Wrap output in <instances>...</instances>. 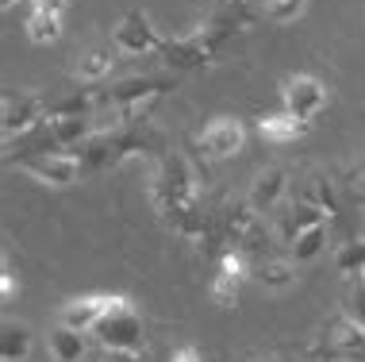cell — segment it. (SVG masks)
Returning <instances> with one entry per match:
<instances>
[{"label":"cell","mask_w":365,"mask_h":362,"mask_svg":"<svg viewBox=\"0 0 365 362\" xmlns=\"http://www.w3.org/2000/svg\"><path fill=\"white\" fill-rule=\"evenodd\" d=\"M150 197H154V208L162 212V220L177 216V212L200 204V181H196V170L189 166L185 154H162L154 170V185H150Z\"/></svg>","instance_id":"6da1fadb"},{"label":"cell","mask_w":365,"mask_h":362,"mask_svg":"<svg viewBox=\"0 0 365 362\" xmlns=\"http://www.w3.org/2000/svg\"><path fill=\"white\" fill-rule=\"evenodd\" d=\"M235 35L220 31V27H208L200 24L196 31L189 35H177V39H165L162 51H158V58H162L170 70L185 74V70H200V66H212L220 62V54L227 51V43H231Z\"/></svg>","instance_id":"7a4b0ae2"},{"label":"cell","mask_w":365,"mask_h":362,"mask_svg":"<svg viewBox=\"0 0 365 362\" xmlns=\"http://www.w3.org/2000/svg\"><path fill=\"white\" fill-rule=\"evenodd\" d=\"M93 339L101 343V351H139L146 347V324L139 316V308L127 297H115L112 308L101 316V324L93 328Z\"/></svg>","instance_id":"3957f363"},{"label":"cell","mask_w":365,"mask_h":362,"mask_svg":"<svg viewBox=\"0 0 365 362\" xmlns=\"http://www.w3.org/2000/svg\"><path fill=\"white\" fill-rule=\"evenodd\" d=\"M361 355H365V328L346 308H342L339 316H331L327 328H323L308 347L312 362H350V358H361Z\"/></svg>","instance_id":"277c9868"},{"label":"cell","mask_w":365,"mask_h":362,"mask_svg":"<svg viewBox=\"0 0 365 362\" xmlns=\"http://www.w3.org/2000/svg\"><path fill=\"white\" fill-rule=\"evenodd\" d=\"M0 127H4V143H16L19 135L35 131L46 124V101L31 89H8L0 101Z\"/></svg>","instance_id":"5b68a950"},{"label":"cell","mask_w":365,"mask_h":362,"mask_svg":"<svg viewBox=\"0 0 365 362\" xmlns=\"http://www.w3.org/2000/svg\"><path fill=\"white\" fill-rule=\"evenodd\" d=\"M19 170L27 174L38 185H51V189H70V185L81 181L85 162L77 151H51V154H35V159H24Z\"/></svg>","instance_id":"8992f818"},{"label":"cell","mask_w":365,"mask_h":362,"mask_svg":"<svg viewBox=\"0 0 365 362\" xmlns=\"http://www.w3.org/2000/svg\"><path fill=\"white\" fill-rule=\"evenodd\" d=\"M165 43V35H158V27L150 24L146 12H127L120 16V24L112 27V46L120 54H131V58H146V54H158Z\"/></svg>","instance_id":"52a82bcc"},{"label":"cell","mask_w":365,"mask_h":362,"mask_svg":"<svg viewBox=\"0 0 365 362\" xmlns=\"http://www.w3.org/2000/svg\"><path fill=\"white\" fill-rule=\"evenodd\" d=\"M323 104H327V85L319 81V77H312V74H296L284 81V89H281V109L296 116V120H304V124H312L315 116L323 112Z\"/></svg>","instance_id":"ba28073f"},{"label":"cell","mask_w":365,"mask_h":362,"mask_svg":"<svg viewBox=\"0 0 365 362\" xmlns=\"http://www.w3.org/2000/svg\"><path fill=\"white\" fill-rule=\"evenodd\" d=\"M196 146H200L204 159H215V162L235 159L246 146V127L239 120H231V116H215V120L196 135Z\"/></svg>","instance_id":"9c48e42d"},{"label":"cell","mask_w":365,"mask_h":362,"mask_svg":"<svg viewBox=\"0 0 365 362\" xmlns=\"http://www.w3.org/2000/svg\"><path fill=\"white\" fill-rule=\"evenodd\" d=\"M173 89L170 77H154V74H135V77H123V81L108 85L104 89V101H108V112L112 109H127V104H143V101H162L165 93Z\"/></svg>","instance_id":"30bf717a"},{"label":"cell","mask_w":365,"mask_h":362,"mask_svg":"<svg viewBox=\"0 0 365 362\" xmlns=\"http://www.w3.org/2000/svg\"><path fill=\"white\" fill-rule=\"evenodd\" d=\"M112 301H115L112 293H85V297H73V301L62 305V312H58V324L93 336V328L101 324V316L112 308Z\"/></svg>","instance_id":"8fae6325"},{"label":"cell","mask_w":365,"mask_h":362,"mask_svg":"<svg viewBox=\"0 0 365 362\" xmlns=\"http://www.w3.org/2000/svg\"><path fill=\"white\" fill-rule=\"evenodd\" d=\"M284 193H289V174H284L281 166H269V170H258V174H254L246 201H250V208H254V212L269 216L273 208H281Z\"/></svg>","instance_id":"7c38bea8"},{"label":"cell","mask_w":365,"mask_h":362,"mask_svg":"<svg viewBox=\"0 0 365 362\" xmlns=\"http://www.w3.org/2000/svg\"><path fill=\"white\" fill-rule=\"evenodd\" d=\"M93 120L96 116H62V120H46V124H51V131H54V139L62 151H81V146L101 131Z\"/></svg>","instance_id":"4fadbf2b"},{"label":"cell","mask_w":365,"mask_h":362,"mask_svg":"<svg viewBox=\"0 0 365 362\" xmlns=\"http://www.w3.org/2000/svg\"><path fill=\"white\" fill-rule=\"evenodd\" d=\"M204 24L220 27V31H227V35H239V31H250L254 12H250V4H246V0H215V8L208 12Z\"/></svg>","instance_id":"5bb4252c"},{"label":"cell","mask_w":365,"mask_h":362,"mask_svg":"<svg viewBox=\"0 0 365 362\" xmlns=\"http://www.w3.org/2000/svg\"><path fill=\"white\" fill-rule=\"evenodd\" d=\"M315 223H331V220L323 216V208H319V204H312L308 197H300V201H296L292 208L281 216V239H284V247H289V243H292L296 236H300V231L315 228Z\"/></svg>","instance_id":"9a60e30c"},{"label":"cell","mask_w":365,"mask_h":362,"mask_svg":"<svg viewBox=\"0 0 365 362\" xmlns=\"http://www.w3.org/2000/svg\"><path fill=\"white\" fill-rule=\"evenodd\" d=\"M46 347H51V358L54 362H85V355H88L85 331L66 328V324H58L51 336H46Z\"/></svg>","instance_id":"2e32d148"},{"label":"cell","mask_w":365,"mask_h":362,"mask_svg":"<svg viewBox=\"0 0 365 362\" xmlns=\"http://www.w3.org/2000/svg\"><path fill=\"white\" fill-rule=\"evenodd\" d=\"M250 278L258 281V286H265V289H292L296 286V262L292 258H258L254 262V270H250Z\"/></svg>","instance_id":"e0dca14e"},{"label":"cell","mask_w":365,"mask_h":362,"mask_svg":"<svg viewBox=\"0 0 365 362\" xmlns=\"http://www.w3.org/2000/svg\"><path fill=\"white\" fill-rule=\"evenodd\" d=\"M304 131H308V124H304V120H296V116H289V112H269V116H262V120H258V135H262V139L265 143H296V139H300V135Z\"/></svg>","instance_id":"ac0fdd59"},{"label":"cell","mask_w":365,"mask_h":362,"mask_svg":"<svg viewBox=\"0 0 365 362\" xmlns=\"http://www.w3.org/2000/svg\"><path fill=\"white\" fill-rule=\"evenodd\" d=\"M331 243V223H315V228L300 231L292 243H289V258L296 262V266H304V262H315L323 251H327Z\"/></svg>","instance_id":"d6986e66"},{"label":"cell","mask_w":365,"mask_h":362,"mask_svg":"<svg viewBox=\"0 0 365 362\" xmlns=\"http://www.w3.org/2000/svg\"><path fill=\"white\" fill-rule=\"evenodd\" d=\"M115 46L108 43V46H93V51H88L81 62H77V81H85V85H101L108 74H112V66H115Z\"/></svg>","instance_id":"ffe728a7"},{"label":"cell","mask_w":365,"mask_h":362,"mask_svg":"<svg viewBox=\"0 0 365 362\" xmlns=\"http://www.w3.org/2000/svg\"><path fill=\"white\" fill-rule=\"evenodd\" d=\"M334 270L350 281H365V236H354L334 247Z\"/></svg>","instance_id":"44dd1931"},{"label":"cell","mask_w":365,"mask_h":362,"mask_svg":"<svg viewBox=\"0 0 365 362\" xmlns=\"http://www.w3.org/2000/svg\"><path fill=\"white\" fill-rule=\"evenodd\" d=\"M27 355H31V328L8 320L0 336V362H27Z\"/></svg>","instance_id":"7402d4cb"},{"label":"cell","mask_w":365,"mask_h":362,"mask_svg":"<svg viewBox=\"0 0 365 362\" xmlns=\"http://www.w3.org/2000/svg\"><path fill=\"white\" fill-rule=\"evenodd\" d=\"M27 39H31L35 46H51L62 39V16L54 12H35L27 16Z\"/></svg>","instance_id":"603a6c76"},{"label":"cell","mask_w":365,"mask_h":362,"mask_svg":"<svg viewBox=\"0 0 365 362\" xmlns=\"http://www.w3.org/2000/svg\"><path fill=\"white\" fill-rule=\"evenodd\" d=\"M304 8H308V0H262L258 12H262V19H269V24L289 27L304 16Z\"/></svg>","instance_id":"cb8c5ba5"},{"label":"cell","mask_w":365,"mask_h":362,"mask_svg":"<svg viewBox=\"0 0 365 362\" xmlns=\"http://www.w3.org/2000/svg\"><path fill=\"white\" fill-rule=\"evenodd\" d=\"M312 204H319L323 208V216L327 220H334L339 216V189H334V181H327V178H315L312 185H308V193H304Z\"/></svg>","instance_id":"d4e9b609"},{"label":"cell","mask_w":365,"mask_h":362,"mask_svg":"<svg viewBox=\"0 0 365 362\" xmlns=\"http://www.w3.org/2000/svg\"><path fill=\"white\" fill-rule=\"evenodd\" d=\"M346 312L354 320H358V324L365 328V281H358V289L350 293V301H346Z\"/></svg>","instance_id":"484cf974"},{"label":"cell","mask_w":365,"mask_h":362,"mask_svg":"<svg viewBox=\"0 0 365 362\" xmlns=\"http://www.w3.org/2000/svg\"><path fill=\"white\" fill-rule=\"evenodd\" d=\"M0 297H4V305L16 297V273H12V262L4 258V266H0Z\"/></svg>","instance_id":"4316f807"},{"label":"cell","mask_w":365,"mask_h":362,"mask_svg":"<svg viewBox=\"0 0 365 362\" xmlns=\"http://www.w3.org/2000/svg\"><path fill=\"white\" fill-rule=\"evenodd\" d=\"M96 362H143L139 351H101Z\"/></svg>","instance_id":"83f0119b"},{"label":"cell","mask_w":365,"mask_h":362,"mask_svg":"<svg viewBox=\"0 0 365 362\" xmlns=\"http://www.w3.org/2000/svg\"><path fill=\"white\" fill-rule=\"evenodd\" d=\"M170 362H204V358H200V351H196L192 343H185V347H177L170 355Z\"/></svg>","instance_id":"f1b7e54d"},{"label":"cell","mask_w":365,"mask_h":362,"mask_svg":"<svg viewBox=\"0 0 365 362\" xmlns=\"http://www.w3.org/2000/svg\"><path fill=\"white\" fill-rule=\"evenodd\" d=\"M16 4H19V8H24V4H27V0H0V8H4V12H12V8H16Z\"/></svg>","instance_id":"f546056e"},{"label":"cell","mask_w":365,"mask_h":362,"mask_svg":"<svg viewBox=\"0 0 365 362\" xmlns=\"http://www.w3.org/2000/svg\"><path fill=\"white\" fill-rule=\"evenodd\" d=\"M358 174H361V178H365V159H361V166H358Z\"/></svg>","instance_id":"4dcf8cb0"},{"label":"cell","mask_w":365,"mask_h":362,"mask_svg":"<svg viewBox=\"0 0 365 362\" xmlns=\"http://www.w3.org/2000/svg\"><path fill=\"white\" fill-rule=\"evenodd\" d=\"M250 362H277V358H250Z\"/></svg>","instance_id":"1f68e13d"},{"label":"cell","mask_w":365,"mask_h":362,"mask_svg":"<svg viewBox=\"0 0 365 362\" xmlns=\"http://www.w3.org/2000/svg\"><path fill=\"white\" fill-rule=\"evenodd\" d=\"M304 362H312V358H304Z\"/></svg>","instance_id":"d6a6232c"}]
</instances>
